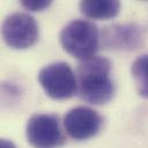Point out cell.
<instances>
[{
  "label": "cell",
  "mask_w": 148,
  "mask_h": 148,
  "mask_svg": "<svg viewBox=\"0 0 148 148\" xmlns=\"http://www.w3.org/2000/svg\"><path fill=\"white\" fill-rule=\"evenodd\" d=\"M111 64L101 56L80 60L76 67L77 94L92 104L108 103L114 94V84L110 77Z\"/></svg>",
  "instance_id": "1"
},
{
  "label": "cell",
  "mask_w": 148,
  "mask_h": 148,
  "mask_svg": "<svg viewBox=\"0 0 148 148\" xmlns=\"http://www.w3.org/2000/svg\"><path fill=\"white\" fill-rule=\"evenodd\" d=\"M99 39L97 27L87 20H73L60 31V43L64 50L80 60L95 56Z\"/></svg>",
  "instance_id": "2"
},
{
  "label": "cell",
  "mask_w": 148,
  "mask_h": 148,
  "mask_svg": "<svg viewBox=\"0 0 148 148\" xmlns=\"http://www.w3.org/2000/svg\"><path fill=\"white\" fill-rule=\"evenodd\" d=\"M38 81L53 99H66L77 92L76 73L66 62H52L43 67L38 73Z\"/></svg>",
  "instance_id": "3"
},
{
  "label": "cell",
  "mask_w": 148,
  "mask_h": 148,
  "mask_svg": "<svg viewBox=\"0 0 148 148\" xmlns=\"http://www.w3.org/2000/svg\"><path fill=\"white\" fill-rule=\"evenodd\" d=\"M25 133L29 143L35 148H56L65 141L58 117L51 113L31 116Z\"/></svg>",
  "instance_id": "4"
},
{
  "label": "cell",
  "mask_w": 148,
  "mask_h": 148,
  "mask_svg": "<svg viewBox=\"0 0 148 148\" xmlns=\"http://www.w3.org/2000/svg\"><path fill=\"white\" fill-rule=\"evenodd\" d=\"M1 32L6 44L13 49H28L38 39L37 22L27 13L8 15L3 20Z\"/></svg>",
  "instance_id": "5"
},
{
  "label": "cell",
  "mask_w": 148,
  "mask_h": 148,
  "mask_svg": "<svg viewBox=\"0 0 148 148\" xmlns=\"http://www.w3.org/2000/svg\"><path fill=\"white\" fill-rule=\"evenodd\" d=\"M64 126L72 139L87 140L99 131L102 126V117L97 111L90 108L76 106L66 113Z\"/></svg>",
  "instance_id": "6"
},
{
  "label": "cell",
  "mask_w": 148,
  "mask_h": 148,
  "mask_svg": "<svg viewBox=\"0 0 148 148\" xmlns=\"http://www.w3.org/2000/svg\"><path fill=\"white\" fill-rule=\"evenodd\" d=\"M102 43L112 50H134L143 40L141 29L134 23L113 24L102 31Z\"/></svg>",
  "instance_id": "7"
},
{
  "label": "cell",
  "mask_w": 148,
  "mask_h": 148,
  "mask_svg": "<svg viewBox=\"0 0 148 148\" xmlns=\"http://www.w3.org/2000/svg\"><path fill=\"white\" fill-rule=\"evenodd\" d=\"M120 9L119 1L116 0H86L80 2V10L87 17L97 20H108L114 17Z\"/></svg>",
  "instance_id": "8"
},
{
  "label": "cell",
  "mask_w": 148,
  "mask_h": 148,
  "mask_svg": "<svg viewBox=\"0 0 148 148\" xmlns=\"http://www.w3.org/2000/svg\"><path fill=\"white\" fill-rule=\"evenodd\" d=\"M131 73L136 83L138 92L148 98V54H142L133 61Z\"/></svg>",
  "instance_id": "9"
},
{
  "label": "cell",
  "mask_w": 148,
  "mask_h": 148,
  "mask_svg": "<svg viewBox=\"0 0 148 148\" xmlns=\"http://www.w3.org/2000/svg\"><path fill=\"white\" fill-rule=\"evenodd\" d=\"M21 5L28 10L38 12V10H43V9L47 8L51 5V1H47V0H23V1H21Z\"/></svg>",
  "instance_id": "10"
},
{
  "label": "cell",
  "mask_w": 148,
  "mask_h": 148,
  "mask_svg": "<svg viewBox=\"0 0 148 148\" xmlns=\"http://www.w3.org/2000/svg\"><path fill=\"white\" fill-rule=\"evenodd\" d=\"M0 148H16V147H15V145L12 141H9L7 139H1V141H0Z\"/></svg>",
  "instance_id": "11"
}]
</instances>
